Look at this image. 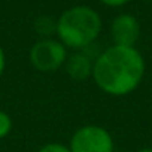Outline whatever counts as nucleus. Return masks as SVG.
I'll use <instances>...</instances> for the list:
<instances>
[{
  "mask_svg": "<svg viewBox=\"0 0 152 152\" xmlns=\"http://www.w3.org/2000/svg\"><path fill=\"white\" fill-rule=\"evenodd\" d=\"M67 60L66 46L54 39H42L30 49L31 66L42 73H52L58 70Z\"/></svg>",
  "mask_w": 152,
  "mask_h": 152,
  "instance_id": "obj_3",
  "label": "nucleus"
},
{
  "mask_svg": "<svg viewBox=\"0 0 152 152\" xmlns=\"http://www.w3.org/2000/svg\"><path fill=\"white\" fill-rule=\"evenodd\" d=\"M69 148L72 152H113V139L100 125H85L75 131Z\"/></svg>",
  "mask_w": 152,
  "mask_h": 152,
  "instance_id": "obj_4",
  "label": "nucleus"
},
{
  "mask_svg": "<svg viewBox=\"0 0 152 152\" xmlns=\"http://www.w3.org/2000/svg\"><path fill=\"white\" fill-rule=\"evenodd\" d=\"M93 64L94 63H91L90 57L84 52H75L72 55H67V60L64 63L67 75L78 82L93 76Z\"/></svg>",
  "mask_w": 152,
  "mask_h": 152,
  "instance_id": "obj_6",
  "label": "nucleus"
},
{
  "mask_svg": "<svg viewBox=\"0 0 152 152\" xmlns=\"http://www.w3.org/2000/svg\"><path fill=\"white\" fill-rule=\"evenodd\" d=\"M112 39L118 46H133L139 37L140 26L139 21L128 14H122L116 17L110 27Z\"/></svg>",
  "mask_w": 152,
  "mask_h": 152,
  "instance_id": "obj_5",
  "label": "nucleus"
},
{
  "mask_svg": "<svg viewBox=\"0 0 152 152\" xmlns=\"http://www.w3.org/2000/svg\"><path fill=\"white\" fill-rule=\"evenodd\" d=\"M137 152H152V148H146V149H140Z\"/></svg>",
  "mask_w": 152,
  "mask_h": 152,
  "instance_id": "obj_12",
  "label": "nucleus"
},
{
  "mask_svg": "<svg viewBox=\"0 0 152 152\" xmlns=\"http://www.w3.org/2000/svg\"><path fill=\"white\" fill-rule=\"evenodd\" d=\"M145 73V61L134 46L113 45L93 64L97 87L110 96H125L137 88Z\"/></svg>",
  "mask_w": 152,
  "mask_h": 152,
  "instance_id": "obj_1",
  "label": "nucleus"
},
{
  "mask_svg": "<svg viewBox=\"0 0 152 152\" xmlns=\"http://www.w3.org/2000/svg\"><path fill=\"white\" fill-rule=\"evenodd\" d=\"M102 3L107 5V6H121V5H125L130 0H100Z\"/></svg>",
  "mask_w": 152,
  "mask_h": 152,
  "instance_id": "obj_10",
  "label": "nucleus"
},
{
  "mask_svg": "<svg viewBox=\"0 0 152 152\" xmlns=\"http://www.w3.org/2000/svg\"><path fill=\"white\" fill-rule=\"evenodd\" d=\"M5 66H6V57H5V51H3V48L0 46V75L3 73Z\"/></svg>",
  "mask_w": 152,
  "mask_h": 152,
  "instance_id": "obj_11",
  "label": "nucleus"
},
{
  "mask_svg": "<svg viewBox=\"0 0 152 152\" xmlns=\"http://www.w3.org/2000/svg\"><path fill=\"white\" fill-rule=\"evenodd\" d=\"M37 152H72L70 148L60 145V143H48L45 146H42Z\"/></svg>",
  "mask_w": 152,
  "mask_h": 152,
  "instance_id": "obj_9",
  "label": "nucleus"
},
{
  "mask_svg": "<svg viewBox=\"0 0 152 152\" xmlns=\"http://www.w3.org/2000/svg\"><path fill=\"white\" fill-rule=\"evenodd\" d=\"M36 28L42 34H51L57 30V23H52V20L48 17H40L36 21Z\"/></svg>",
  "mask_w": 152,
  "mask_h": 152,
  "instance_id": "obj_7",
  "label": "nucleus"
},
{
  "mask_svg": "<svg viewBox=\"0 0 152 152\" xmlns=\"http://www.w3.org/2000/svg\"><path fill=\"white\" fill-rule=\"evenodd\" d=\"M12 130V119L11 116L3 112V110H0V139H3L6 137Z\"/></svg>",
  "mask_w": 152,
  "mask_h": 152,
  "instance_id": "obj_8",
  "label": "nucleus"
},
{
  "mask_svg": "<svg viewBox=\"0 0 152 152\" xmlns=\"http://www.w3.org/2000/svg\"><path fill=\"white\" fill-rule=\"evenodd\" d=\"M100 15L88 6H75L63 12L57 21L55 33L64 46L75 51L88 48L100 34Z\"/></svg>",
  "mask_w": 152,
  "mask_h": 152,
  "instance_id": "obj_2",
  "label": "nucleus"
}]
</instances>
